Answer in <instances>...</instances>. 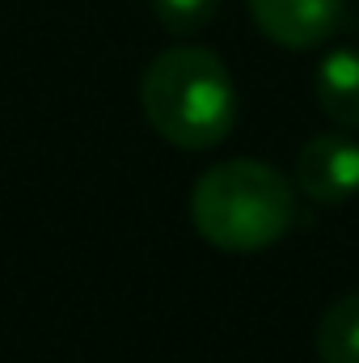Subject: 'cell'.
<instances>
[{
  "instance_id": "cell-1",
  "label": "cell",
  "mask_w": 359,
  "mask_h": 363,
  "mask_svg": "<svg viewBox=\"0 0 359 363\" xmlns=\"http://www.w3.org/2000/svg\"><path fill=\"white\" fill-rule=\"evenodd\" d=\"M190 224L220 254H263L296 224V182L267 161H220L190 190Z\"/></svg>"
},
{
  "instance_id": "cell-2",
  "label": "cell",
  "mask_w": 359,
  "mask_h": 363,
  "mask_svg": "<svg viewBox=\"0 0 359 363\" xmlns=\"http://www.w3.org/2000/svg\"><path fill=\"white\" fill-rule=\"evenodd\" d=\"M140 106L161 140L182 152H203L233 135L241 97L216 51L170 47L148 64L140 81Z\"/></svg>"
},
{
  "instance_id": "cell-3",
  "label": "cell",
  "mask_w": 359,
  "mask_h": 363,
  "mask_svg": "<svg viewBox=\"0 0 359 363\" xmlns=\"http://www.w3.org/2000/svg\"><path fill=\"white\" fill-rule=\"evenodd\" d=\"M292 182L313 203H347L359 194V144L338 131L313 135L296 157Z\"/></svg>"
},
{
  "instance_id": "cell-4",
  "label": "cell",
  "mask_w": 359,
  "mask_h": 363,
  "mask_svg": "<svg viewBox=\"0 0 359 363\" xmlns=\"http://www.w3.org/2000/svg\"><path fill=\"white\" fill-rule=\"evenodd\" d=\"M254 26L283 51H309L334 38L343 0H245Z\"/></svg>"
},
{
  "instance_id": "cell-5",
  "label": "cell",
  "mask_w": 359,
  "mask_h": 363,
  "mask_svg": "<svg viewBox=\"0 0 359 363\" xmlns=\"http://www.w3.org/2000/svg\"><path fill=\"white\" fill-rule=\"evenodd\" d=\"M317 101L338 127L359 131V51L355 47H338V51H330L321 60V68H317Z\"/></svg>"
},
{
  "instance_id": "cell-6",
  "label": "cell",
  "mask_w": 359,
  "mask_h": 363,
  "mask_svg": "<svg viewBox=\"0 0 359 363\" xmlns=\"http://www.w3.org/2000/svg\"><path fill=\"white\" fill-rule=\"evenodd\" d=\"M317 359L359 363V287L338 296L317 325Z\"/></svg>"
},
{
  "instance_id": "cell-7",
  "label": "cell",
  "mask_w": 359,
  "mask_h": 363,
  "mask_svg": "<svg viewBox=\"0 0 359 363\" xmlns=\"http://www.w3.org/2000/svg\"><path fill=\"white\" fill-rule=\"evenodd\" d=\"M220 4L224 0H153V13L170 34H194L220 13Z\"/></svg>"
}]
</instances>
